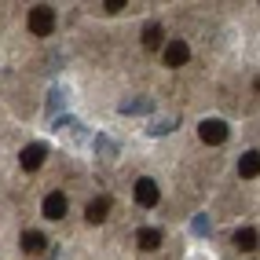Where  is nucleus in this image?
Masks as SVG:
<instances>
[{
	"mask_svg": "<svg viewBox=\"0 0 260 260\" xmlns=\"http://www.w3.org/2000/svg\"><path fill=\"white\" fill-rule=\"evenodd\" d=\"M29 29L37 33V37H48V33L55 29V11H51L48 4H37L29 11Z\"/></svg>",
	"mask_w": 260,
	"mask_h": 260,
	"instance_id": "obj_1",
	"label": "nucleus"
},
{
	"mask_svg": "<svg viewBox=\"0 0 260 260\" xmlns=\"http://www.w3.org/2000/svg\"><path fill=\"white\" fill-rule=\"evenodd\" d=\"M136 205H143V209H154V205H158V198H161V190H158V183H154L150 176H140L136 180Z\"/></svg>",
	"mask_w": 260,
	"mask_h": 260,
	"instance_id": "obj_2",
	"label": "nucleus"
},
{
	"mask_svg": "<svg viewBox=\"0 0 260 260\" xmlns=\"http://www.w3.org/2000/svg\"><path fill=\"white\" fill-rule=\"evenodd\" d=\"M198 136H202V143L216 147V143H223V140H228V125H223L220 117H205L202 125H198Z\"/></svg>",
	"mask_w": 260,
	"mask_h": 260,
	"instance_id": "obj_3",
	"label": "nucleus"
},
{
	"mask_svg": "<svg viewBox=\"0 0 260 260\" xmlns=\"http://www.w3.org/2000/svg\"><path fill=\"white\" fill-rule=\"evenodd\" d=\"M44 154H48V147H44V143H29V147L19 154V165H22L26 172H37V169L44 165Z\"/></svg>",
	"mask_w": 260,
	"mask_h": 260,
	"instance_id": "obj_4",
	"label": "nucleus"
},
{
	"mask_svg": "<svg viewBox=\"0 0 260 260\" xmlns=\"http://www.w3.org/2000/svg\"><path fill=\"white\" fill-rule=\"evenodd\" d=\"M41 209H44V216H48V220H62V216H66V209H70V202H66L62 190H51V194L44 198Z\"/></svg>",
	"mask_w": 260,
	"mask_h": 260,
	"instance_id": "obj_5",
	"label": "nucleus"
},
{
	"mask_svg": "<svg viewBox=\"0 0 260 260\" xmlns=\"http://www.w3.org/2000/svg\"><path fill=\"white\" fill-rule=\"evenodd\" d=\"M190 59V48L187 41H169L165 44V66H172V70H180V66Z\"/></svg>",
	"mask_w": 260,
	"mask_h": 260,
	"instance_id": "obj_6",
	"label": "nucleus"
},
{
	"mask_svg": "<svg viewBox=\"0 0 260 260\" xmlns=\"http://www.w3.org/2000/svg\"><path fill=\"white\" fill-rule=\"evenodd\" d=\"M238 176H242V180L260 176V150H246V154L238 158Z\"/></svg>",
	"mask_w": 260,
	"mask_h": 260,
	"instance_id": "obj_7",
	"label": "nucleus"
},
{
	"mask_svg": "<svg viewBox=\"0 0 260 260\" xmlns=\"http://www.w3.org/2000/svg\"><path fill=\"white\" fill-rule=\"evenodd\" d=\"M107 213H110V198H92L88 209H84V220H88V223H103Z\"/></svg>",
	"mask_w": 260,
	"mask_h": 260,
	"instance_id": "obj_8",
	"label": "nucleus"
},
{
	"mask_svg": "<svg viewBox=\"0 0 260 260\" xmlns=\"http://www.w3.org/2000/svg\"><path fill=\"white\" fill-rule=\"evenodd\" d=\"M136 242H140V249H143V253H150V249H158V246H161V231H158V228H143L140 235H136Z\"/></svg>",
	"mask_w": 260,
	"mask_h": 260,
	"instance_id": "obj_9",
	"label": "nucleus"
},
{
	"mask_svg": "<svg viewBox=\"0 0 260 260\" xmlns=\"http://www.w3.org/2000/svg\"><path fill=\"white\" fill-rule=\"evenodd\" d=\"M161 41H165L161 26H158V22H147V26H143V48L154 51V48H161Z\"/></svg>",
	"mask_w": 260,
	"mask_h": 260,
	"instance_id": "obj_10",
	"label": "nucleus"
},
{
	"mask_svg": "<svg viewBox=\"0 0 260 260\" xmlns=\"http://www.w3.org/2000/svg\"><path fill=\"white\" fill-rule=\"evenodd\" d=\"M256 231L253 228H242V231H235V249H242V253H253L256 249Z\"/></svg>",
	"mask_w": 260,
	"mask_h": 260,
	"instance_id": "obj_11",
	"label": "nucleus"
},
{
	"mask_svg": "<svg viewBox=\"0 0 260 260\" xmlns=\"http://www.w3.org/2000/svg\"><path fill=\"white\" fill-rule=\"evenodd\" d=\"M44 242H48V238H44L41 231H22V249H26V253H41Z\"/></svg>",
	"mask_w": 260,
	"mask_h": 260,
	"instance_id": "obj_12",
	"label": "nucleus"
},
{
	"mask_svg": "<svg viewBox=\"0 0 260 260\" xmlns=\"http://www.w3.org/2000/svg\"><path fill=\"white\" fill-rule=\"evenodd\" d=\"M117 110L121 114H143V110H150V99H128V103H121Z\"/></svg>",
	"mask_w": 260,
	"mask_h": 260,
	"instance_id": "obj_13",
	"label": "nucleus"
},
{
	"mask_svg": "<svg viewBox=\"0 0 260 260\" xmlns=\"http://www.w3.org/2000/svg\"><path fill=\"white\" fill-rule=\"evenodd\" d=\"M172 128H176V121H172V117H165V121H158V125H150L147 132H150V136H169Z\"/></svg>",
	"mask_w": 260,
	"mask_h": 260,
	"instance_id": "obj_14",
	"label": "nucleus"
},
{
	"mask_svg": "<svg viewBox=\"0 0 260 260\" xmlns=\"http://www.w3.org/2000/svg\"><path fill=\"white\" fill-rule=\"evenodd\" d=\"M103 8H107V11H110V15H117V11H121V8H125V0H107V4H103Z\"/></svg>",
	"mask_w": 260,
	"mask_h": 260,
	"instance_id": "obj_15",
	"label": "nucleus"
},
{
	"mask_svg": "<svg viewBox=\"0 0 260 260\" xmlns=\"http://www.w3.org/2000/svg\"><path fill=\"white\" fill-rule=\"evenodd\" d=\"M194 231H198V235H205V231H209V220L198 216V220H194Z\"/></svg>",
	"mask_w": 260,
	"mask_h": 260,
	"instance_id": "obj_16",
	"label": "nucleus"
}]
</instances>
